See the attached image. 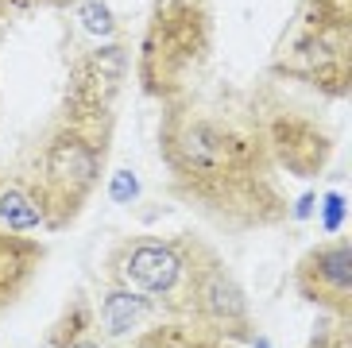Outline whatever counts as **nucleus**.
Returning <instances> with one entry per match:
<instances>
[{
    "instance_id": "f257e3e1",
    "label": "nucleus",
    "mask_w": 352,
    "mask_h": 348,
    "mask_svg": "<svg viewBox=\"0 0 352 348\" xmlns=\"http://www.w3.org/2000/svg\"><path fill=\"white\" fill-rule=\"evenodd\" d=\"M159 159L175 197L228 232L290 221V197L267 151L259 89H201L163 101Z\"/></svg>"
},
{
    "instance_id": "f03ea898",
    "label": "nucleus",
    "mask_w": 352,
    "mask_h": 348,
    "mask_svg": "<svg viewBox=\"0 0 352 348\" xmlns=\"http://www.w3.org/2000/svg\"><path fill=\"white\" fill-rule=\"evenodd\" d=\"M113 132V116H78L58 109L51 128L23 151L16 178L39 205L47 232L70 228L94 202L109 174Z\"/></svg>"
},
{
    "instance_id": "7ed1b4c3",
    "label": "nucleus",
    "mask_w": 352,
    "mask_h": 348,
    "mask_svg": "<svg viewBox=\"0 0 352 348\" xmlns=\"http://www.w3.org/2000/svg\"><path fill=\"white\" fill-rule=\"evenodd\" d=\"M213 54V16L206 0H155L135 43V82L151 101L190 93Z\"/></svg>"
},
{
    "instance_id": "20e7f679",
    "label": "nucleus",
    "mask_w": 352,
    "mask_h": 348,
    "mask_svg": "<svg viewBox=\"0 0 352 348\" xmlns=\"http://www.w3.org/2000/svg\"><path fill=\"white\" fill-rule=\"evenodd\" d=\"M267 70L344 101L352 93V0H298Z\"/></svg>"
},
{
    "instance_id": "39448f33",
    "label": "nucleus",
    "mask_w": 352,
    "mask_h": 348,
    "mask_svg": "<svg viewBox=\"0 0 352 348\" xmlns=\"http://www.w3.org/2000/svg\"><path fill=\"white\" fill-rule=\"evenodd\" d=\"M197 236H124L104 252L101 283L151 298L166 314L182 318V298L194 271Z\"/></svg>"
},
{
    "instance_id": "423d86ee",
    "label": "nucleus",
    "mask_w": 352,
    "mask_h": 348,
    "mask_svg": "<svg viewBox=\"0 0 352 348\" xmlns=\"http://www.w3.org/2000/svg\"><path fill=\"white\" fill-rule=\"evenodd\" d=\"M182 321L194 333L221 345H252L256 340V318H252L248 290L240 287V279L228 271L221 252L206 240H197L194 271L186 283V298H182Z\"/></svg>"
},
{
    "instance_id": "0eeeda50",
    "label": "nucleus",
    "mask_w": 352,
    "mask_h": 348,
    "mask_svg": "<svg viewBox=\"0 0 352 348\" xmlns=\"http://www.w3.org/2000/svg\"><path fill=\"white\" fill-rule=\"evenodd\" d=\"M132 74V43L124 35L101 39L70 58L66 89L58 109L78 116H113L116 120V97Z\"/></svg>"
},
{
    "instance_id": "6e6552de",
    "label": "nucleus",
    "mask_w": 352,
    "mask_h": 348,
    "mask_svg": "<svg viewBox=\"0 0 352 348\" xmlns=\"http://www.w3.org/2000/svg\"><path fill=\"white\" fill-rule=\"evenodd\" d=\"M259 113H263V135L267 151L279 166V174L290 178H318L333 159V132L318 116L302 113L279 97L259 93Z\"/></svg>"
},
{
    "instance_id": "1a4fd4ad",
    "label": "nucleus",
    "mask_w": 352,
    "mask_h": 348,
    "mask_svg": "<svg viewBox=\"0 0 352 348\" xmlns=\"http://www.w3.org/2000/svg\"><path fill=\"white\" fill-rule=\"evenodd\" d=\"M294 290L325 318L352 321V240L325 236L294 263Z\"/></svg>"
},
{
    "instance_id": "9d476101",
    "label": "nucleus",
    "mask_w": 352,
    "mask_h": 348,
    "mask_svg": "<svg viewBox=\"0 0 352 348\" xmlns=\"http://www.w3.org/2000/svg\"><path fill=\"white\" fill-rule=\"evenodd\" d=\"M47 263V244L28 232L0 228V314L20 302Z\"/></svg>"
},
{
    "instance_id": "9b49d317",
    "label": "nucleus",
    "mask_w": 352,
    "mask_h": 348,
    "mask_svg": "<svg viewBox=\"0 0 352 348\" xmlns=\"http://www.w3.org/2000/svg\"><path fill=\"white\" fill-rule=\"evenodd\" d=\"M0 228L8 232H35L43 228V213L32 202V194L23 190V182L12 174L8 182H0Z\"/></svg>"
},
{
    "instance_id": "f8f14e48",
    "label": "nucleus",
    "mask_w": 352,
    "mask_h": 348,
    "mask_svg": "<svg viewBox=\"0 0 352 348\" xmlns=\"http://www.w3.org/2000/svg\"><path fill=\"white\" fill-rule=\"evenodd\" d=\"M89 329H97L94 302H89V298H70V302L63 306V314L51 321L43 348H70L74 340L82 337V333H89Z\"/></svg>"
},
{
    "instance_id": "ddd939ff",
    "label": "nucleus",
    "mask_w": 352,
    "mask_h": 348,
    "mask_svg": "<svg viewBox=\"0 0 352 348\" xmlns=\"http://www.w3.org/2000/svg\"><path fill=\"white\" fill-rule=\"evenodd\" d=\"M70 12H74V20H78V28L89 31V35H97V43L124 35L120 23H116V16H113V8H109L104 0H74Z\"/></svg>"
},
{
    "instance_id": "4468645a",
    "label": "nucleus",
    "mask_w": 352,
    "mask_h": 348,
    "mask_svg": "<svg viewBox=\"0 0 352 348\" xmlns=\"http://www.w3.org/2000/svg\"><path fill=\"white\" fill-rule=\"evenodd\" d=\"M302 348H352V321H337L329 318V325L318 329Z\"/></svg>"
},
{
    "instance_id": "2eb2a0df",
    "label": "nucleus",
    "mask_w": 352,
    "mask_h": 348,
    "mask_svg": "<svg viewBox=\"0 0 352 348\" xmlns=\"http://www.w3.org/2000/svg\"><path fill=\"white\" fill-rule=\"evenodd\" d=\"M135 194H140V182H135L132 171H116L113 178H109V197H113L116 205L135 202Z\"/></svg>"
},
{
    "instance_id": "dca6fc26",
    "label": "nucleus",
    "mask_w": 352,
    "mask_h": 348,
    "mask_svg": "<svg viewBox=\"0 0 352 348\" xmlns=\"http://www.w3.org/2000/svg\"><path fill=\"white\" fill-rule=\"evenodd\" d=\"M341 225H344V194L329 190L325 194V236H341Z\"/></svg>"
},
{
    "instance_id": "f3484780",
    "label": "nucleus",
    "mask_w": 352,
    "mask_h": 348,
    "mask_svg": "<svg viewBox=\"0 0 352 348\" xmlns=\"http://www.w3.org/2000/svg\"><path fill=\"white\" fill-rule=\"evenodd\" d=\"M70 8L74 0H0V16H8V12H32V8Z\"/></svg>"
},
{
    "instance_id": "a211bd4d",
    "label": "nucleus",
    "mask_w": 352,
    "mask_h": 348,
    "mask_svg": "<svg viewBox=\"0 0 352 348\" xmlns=\"http://www.w3.org/2000/svg\"><path fill=\"white\" fill-rule=\"evenodd\" d=\"M70 348H109V345L101 340V333H97V329H89V333H82V337L74 340Z\"/></svg>"
},
{
    "instance_id": "6ab92c4d",
    "label": "nucleus",
    "mask_w": 352,
    "mask_h": 348,
    "mask_svg": "<svg viewBox=\"0 0 352 348\" xmlns=\"http://www.w3.org/2000/svg\"><path fill=\"white\" fill-rule=\"evenodd\" d=\"M4 28H8V23H4V16H0V47H4Z\"/></svg>"
}]
</instances>
